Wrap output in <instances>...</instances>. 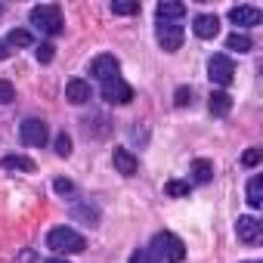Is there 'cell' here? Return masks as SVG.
<instances>
[{
    "label": "cell",
    "instance_id": "obj_11",
    "mask_svg": "<svg viewBox=\"0 0 263 263\" xmlns=\"http://www.w3.org/2000/svg\"><path fill=\"white\" fill-rule=\"evenodd\" d=\"M235 232H238V238H241L245 245H257V241H260V220H257V217H238Z\"/></svg>",
    "mask_w": 263,
    "mask_h": 263
},
{
    "label": "cell",
    "instance_id": "obj_15",
    "mask_svg": "<svg viewBox=\"0 0 263 263\" xmlns=\"http://www.w3.org/2000/svg\"><path fill=\"white\" fill-rule=\"evenodd\" d=\"M208 108H211V115H217V118L229 115V108H232V99H229V93H223V90H214V93H211V99H208Z\"/></svg>",
    "mask_w": 263,
    "mask_h": 263
},
{
    "label": "cell",
    "instance_id": "obj_13",
    "mask_svg": "<svg viewBox=\"0 0 263 263\" xmlns=\"http://www.w3.org/2000/svg\"><path fill=\"white\" fill-rule=\"evenodd\" d=\"M111 161H115V171L118 174H124V177H134L137 174V155L130 152V149H115V155H111Z\"/></svg>",
    "mask_w": 263,
    "mask_h": 263
},
{
    "label": "cell",
    "instance_id": "obj_24",
    "mask_svg": "<svg viewBox=\"0 0 263 263\" xmlns=\"http://www.w3.org/2000/svg\"><path fill=\"white\" fill-rule=\"evenodd\" d=\"M13 99H16V87L7 78H0V105H10Z\"/></svg>",
    "mask_w": 263,
    "mask_h": 263
},
{
    "label": "cell",
    "instance_id": "obj_18",
    "mask_svg": "<svg viewBox=\"0 0 263 263\" xmlns=\"http://www.w3.org/2000/svg\"><path fill=\"white\" fill-rule=\"evenodd\" d=\"M248 204L251 208L263 204V177H251V183H248Z\"/></svg>",
    "mask_w": 263,
    "mask_h": 263
},
{
    "label": "cell",
    "instance_id": "obj_10",
    "mask_svg": "<svg viewBox=\"0 0 263 263\" xmlns=\"http://www.w3.org/2000/svg\"><path fill=\"white\" fill-rule=\"evenodd\" d=\"M192 31H195L201 41H211V37H217V34H220V19H217V16H211V13H201V16H195Z\"/></svg>",
    "mask_w": 263,
    "mask_h": 263
},
{
    "label": "cell",
    "instance_id": "obj_30",
    "mask_svg": "<svg viewBox=\"0 0 263 263\" xmlns=\"http://www.w3.org/2000/svg\"><path fill=\"white\" fill-rule=\"evenodd\" d=\"M130 263H152V257H149L146 251H137L134 257H130Z\"/></svg>",
    "mask_w": 263,
    "mask_h": 263
},
{
    "label": "cell",
    "instance_id": "obj_32",
    "mask_svg": "<svg viewBox=\"0 0 263 263\" xmlns=\"http://www.w3.org/2000/svg\"><path fill=\"white\" fill-rule=\"evenodd\" d=\"M47 263H68V260H62V257H53V260H47Z\"/></svg>",
    "mask_w": 263,
    "mask_h": 263
},
{
    "label": "cell",
    "instance_id": "obj_28",
    "mask_svg": "<svg viewBox=\"0 0 263 263\" xmlns=\"http://www.w3.org/2000/svg\"><path fill=\"white\" fill-rule=\"evenodd\" d=\"M260 158H263L260 149H248V152L241 155V164H245V167H254V164H260Z\"/></svg>",
    "mask_w": 263,
    "mask_h": 263
},
{
    "label": "cell",
    "instance_id": "obj_21",
    "mask_svg": "<svg viewBox=\"0 0 263 263\" xmlns=\"http://www.w3.org/2000/svg\"><path fill=\"white\" fill-rule=\"evenodd\" d=\"M111 13H115V16H137V13H140V4H137V0H115V4H111Z\"/></svg>",
    "mask_w": 263,
    "mask_h": 263
},
{
    "label": "cell",
    "instance_id": "obj_20",
    "mask_svg": "<svg viewBox=\"0 0 263 263\" xmlns=\"http://www.w3.org/2000/svg\"><path fill=\"white\" fill-rule=\"evenodd\" d=\"M4 167H7V171H28V174H31V171H34V161L25 158V155H7V158H4Z\"/></svg>",
    "mask_w": 263,
    "mask_h": 263
},
{
    "label": "cell",
    "instance_id": "obj_22",
    "mask_svg": "<svg viewBox=\"0 0 263 263\" xmlns=\"http://www.w3.org/2000/svg\"><path fill=\"white\" fill-rule=\"evenodd\" d=\"M31 34L25 31V28H13L10 31V37H7V47H31Z\"/></svg>",
    "mask_w": 263,
    "mask_h": 263
},
{
    "label": "cell",
    "instance_id": "obj_6",
    "mask_svg": "<svg viewBox=\"0 0 263 263\" xmlns=\"http://www.w3.org/2000/svg\"><path fill=\"white\" fill-rule=\"evenodd\" d=\"M155 34H158V44L164 53H174L183 44V25H177V22H158Z\"/></svg>",
    "mask_w": 263,
    "mask_h": 263
},
{
    "label": "cell",
    "instance_id": "obj_4",
    "mask_svg": "<svg viewBox=\"0 0 263 263\" xmlns=\"http://www.w3.org/2000/svg\"><path fill=\"white\" fill-rule=\"evenodd\" d=\"M208 78H211L214 84H220V87H229V84H232V78H235L232 59H229V56H223V53L211 56V62H208Z\"/></svg>",
    "mask_w": 263,
    "mask_h": 263
},
{
    "label": "cell",
    "instance_id": "obj_1",
    "mask_svg": "<svg viewBox=\"0 0 263 263\" xmlns=\"http://www.w3.org/2000/svg\"><path fill=\"white\" fill-rule=\"evenodd\" d=\"M47 248H53L56 254H81V251L87 248V241H84V235L74 232L71 226H56V229H50V235H47Z\"/></svg>",
    "mask_w": 263,
    "mask_h": 263
},
{
    "label": "cell",
    "instance_id": "obj_34",
    "mask_svg": "<svg viewBox=\"0 0 263 263\" xmlns=\"http://www.w3.org/2000/svg\"><path fill=\"white\" fill-rule=\"evenodd\" d=\"M0 13H4V7H0Z\"/></svg>",
    "mask_w": 263,
    "mask_h": 263
},
{
    "label": "cell",
    "instance_id": "obj_23",
    "mask_svg": "<svg viewBox=\"0 0 263 263\" xmlns=\"http://www.w3.org/2000/svg\"><path fill=\"white\" fill-rule=\"evenodd\" d=\"M164 192H167L171 198H183V195H189V183H183V180H171V183L164 186Z\"/></svg>",
    "mask_w": 263,
    "mask_h": 263
},
{
    "label": "cell",
    "instance_id": "obj_33",
    "mask_svg": "<svg viewBox=\"0 0 263 263\" xmlns=\"http://www.w3.org/2000/svg\"><path fill=\"white\" fill-rule=\"evenodd\" d=\"M245 263H257V260H245Z\"/></svg>",
    "mask_w": 263,
    "mask_h": 263
},
{
    "label": "cell",
    "instance_id": "obj_8",
    "mask_svg": "<svg viewBox=\"0 0 263 263\" xmlns=\"http://www.w3.org/2000/svg\"><path fill=\"white\" fill-rule=\"evenodd\" d=\"M118 59L111 56V53H102V56H96L93 62H90V74L93 78H99V81H111V78H118Z\"/></svg>",
    "mask_w": 263,
    "mask_h": 263
},
{
    "label": "cell",
    "instance_id": "obj_27",
    "mask_svg": "<svg viewBox=\"0 0 263 263\" xmlns=\"http://www.w3.org/2000/svg\"><path fill=\"white\" fill-rule=\"evenodd\" d=\"M53 50H56L53 44H41V47L34 50V53H37V62H53V56H56Z\"/></svg>",
    "mask_w": 263,
    "mask_h": 263
},
{
    "label": "cell",
    "instance_id": "obj_14",
    "mask_svg": "<svg viewBox=\"0 0 263 263\" xmlns=\"http://www.w3.org/2000/svg\"><path fill=\"white\" fill-rule=\"evenodd\" d=\"M155 13H158V22H177V19L186 16V7L177 4V0H161L155 7Z\"/></svg>",
    "mask_w": 263,
    "mask_h": 263
},
{
    "label": "cell",
    "instance_id": "obj_9",
    "mask_svg": "<svg viewBox=\"0 0 263 263\" xmlns=\"http://www.w3.org/2000/svg\"><path fill=\"white\" fill-rule=\"evenodd\" d=\"M263 13L257 7H232L229 10V22L238 25V28H251V25H260Z\"/></svg>",
    "mask_w": 263,
    "mask_h": 263
},
{
    "label": "cell",
    "instance_id": "obj_2",
    "mask_svg": "<svg viewBox=\"0 0 263 263\" xmlns=\"http://www.w3.org/2000/svg\"><path fill=\"white\" fill-rule=\"evenodd\" d=\"M152 251L164 260V263H180L186 257V245L174 235V232H158L152 238Z\"/></svg>",
    "mask_w": 263,
    "mask_h": 263
},
{
    "label": "cell",
    "instance_id": "obj_29",
    "mask_svg": "<svg viewBox=\"0 0 263 263\" xmlns=\"http://www.w3.org/2000/svg\"><path fill=\"white\" fill-rule=\"evenodd\" d=\"M53 189H56L59 195H71V192H74V183H71V180H62V177H59V180L53 183Z\"/></svg>",
    "mask_w": 263,
    "mask_h": 263
},
{
    "label": "cell",
    "instance_id": "obj_26",
    "mask_svg": "<svg viewBox=\"0 0 263 263\" xmlns=\"http://www.w3.org/2000/svg\"><path fill=\"white\" fill-rule=\"evenodd\" d=\"M56 155H59V158H68V155H71V140H68L65 134L56 137Z\"/></svg>",
    "mask_w": 263,
    "mask_h": 263
},
{
    "label": "cell",
    "instance_id": "obj_25",
    "mask_svg": "<svg viewBox=\"0 0 263 263\" xmlns=\"http://www.w3.org/2000/svg\"><path fill=\"white\" fill-rule=\"evenodd\" d=\"M189 102H192V87H180V90L174 93V105H177V108H186Z\"/></svg>",
    "mask_w": 263,
    "mask_h": 263
},
{
    "label": "cell",
    "instance_id": "obj_31",
    "mask_svg": "<svg viewBox=\"0 0 263 263\" xmlns=\"http://www.w3.org/2000/svg\"><path fill=\"white\" fill-rule=\"evenodd\" d=\"M10 56V47H7V41H0V59H7Z\"/></svg>",
    "mask_w": 263,
    "mask_h": 263
},
{
    "label": "cell",
    "instance_id": "obj_16",
    "mask_svg": "<svg viewBox=\"0 0 263 263\" xmlns=\"http://www.w3.org/2000/svg\"><path fill=\"white\" fill-rule=\"evenodd\" d=\"M254 44H251V37L245 34V31H235V34H229L226 37V50H235V53H248Z\"/></svg>",
    "mask_w": 263,
    "mask_h": 263
},
{
    "label": "cell",
    "instance_id": "obj_5",
    "mask_svg": "<svg viewBox=\"0 0 263 263\" xmlns=\"http://www.w3.org/2000/svg\"><path fill=\"white\" fill-rule=\"evenodd\" d=\"M102 99L111 102V105H127L134 99V87L121 78H111V81H102Z\"/></svg>",
    "mask_w": 263,
    "mask_h": 263
},
{
    "label": "cell",
    "instance_id": "obj_12",
    "mask_svg": "<svg viewBox=\"0 0 263 263\" xmlns=\"http://www.w3.org/2000/svg\"><path fill=\"white\" fill-rule=\"evenodd\" d=\"M65 99H68L71 105H84V102L90 99V84H87L84 78H71V81L65 84Z\"/></svg>",
    "mask_w": 263,
    "mask_h": 263
},
{
    "label": "cell",
    "instance_id": "obj_17",
    "mask_svg": "<svg viewBox=\"0 0 263 263\" xmlns=\"http://www.w3.org/2000/svg\"><path fill=\"white\" fill-rule=\"evenodd\" d=\"M192 177H195V183H211V177H214V164H211L208 158H198V161L192 164Z\"/></svg>",
    "mask_w": 263,
    "mask_h": 263
},
{
    "label": "cell",
    "instance_id": "obj_3",
    "mask_svg": "<svg viewBox=\"0 0 263 263\" xmlns=\"http://www.w3.org/2000/svg\"><path fill=\"white\" fill-rule=\"evenodd\" d=\"M31 25H37L41 31L47 34H59L62 31V13L56 4H44V7H34L31 10Z\"/></svg>",
    "mask_w": 263,
    "mask_h": 263
},
{
    "label": "cell",
    "instance_id": "obj_19",
    "mask_svg": "<svg viewBox=\"0 0 263 263\" xmlns=\"http://www.w3.org/2000/svg\"><path fill=\"white\" fill-rule=\"evenodd\" d=\"M71 217H74V220H84L87 226H96L99 211H96V208H90V204H74V208H71Z\"/></svg>",
    "mask_w": 263,
    "mask_h": 263
},
{
    "label": "cell",
    "instance_id": "obj_7",
    "mask_svg": "<svg viewBox=\"0 0 263 263\" xmlns=\"http://www.w3.org/2000/svg\"><path fill=\"white\" fill-rule=\"evenodd\" d=\"M19 134H22V143L25 146H44L47 143V124L44 121H37V118H28V121H22V127H19Z\"/></svg>",
    "mask_w": 263,
    "mask_h": 263
}]
</instances>
